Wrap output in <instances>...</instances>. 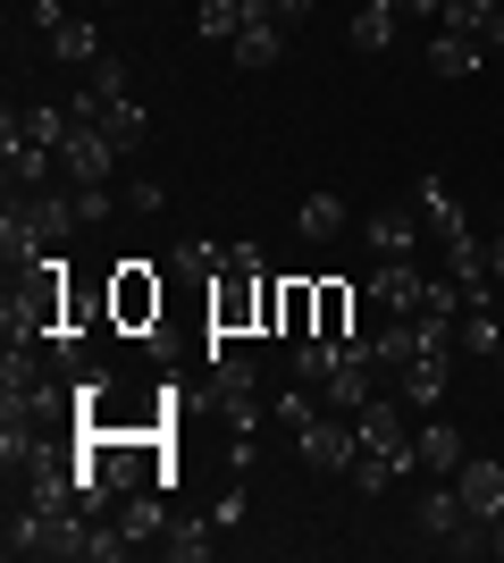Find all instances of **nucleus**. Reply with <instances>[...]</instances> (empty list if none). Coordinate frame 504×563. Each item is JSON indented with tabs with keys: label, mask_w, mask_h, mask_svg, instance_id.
Returning a JSON list of instances; mask_svg holds the SVG:
<instances>
[{
	"label": "nucleus",
	"mask_w": 504,
	"mask_h": 563,
	"mask_svg": "<svg viewBox=\"0 0 504 563\" xmlns=\"http://www.w3.org/2000/svg\"><path fill=\"white\" fill-rule=\"evenodd\" d=\"M312 336L354 345V286H345V278H320V329H312Z\"/></svg>",
	"instance_id": "22"
},
{
	"label": "nucleus",
	"mask_w": 504,
	"mask_h": 563,
	"mask_svg": "<svg viewBox=\"0 0 504 563\" xmlns=\"http://www.w3.org/2000/svg\"><path fill=\"white\" fill-rule=\"evenodd\" d=\"M59 168H68L76 186H110V168H119V143L101 135V126H76L68 152H59Z\"/></svg>",
	"instance_id": "8"
},
{
	"label": "nucleus",
	"mask_w": 504,
	"mask_h": 563,
	"mask_svg": "<svg viewBox=\"0 0 504 563\" xmlns=\"http://www.w3.org/2000/svg\"><path fill=\"white\" fill-rule=\"evenodd\" d=\"M488 269H496V286H504V235H496V244H488Z\"/></svg>",
	"instance_id": "33"
},
{
	"label": "nucleus",
	"mask_w": 504,
	"mask_h": 563,
	"mask_svg": "<svg viewBox=\"0 0 504 563\" xmlns=\"http://www.w3.org/2000/svg\"><path fill=\"white\" fill-rule=\"evenodd\" d=\"M193 34H202V43H236L244 34V0H202V9H193Z\"/></svg>",
	"instance_id": "25"
},
{
	"label": "nucleus",
	"mask_w": 504,
	"mask_h": 563,
	"mask_svg": "<svg viewBox=\"0 0 504 563\" xmlns=\"http://www.w3.org/2000/svg\"><path fill=\"white\" fill-rule=\"evenodd\" d=\"M9 202H18V211L51 235V244H68V235L85 228V219H76V194H51V186H43V194H9Z\"/></svg>",
	"instance_id": "16"
},
{
	"label": "nucleus",
	"mask_w": 504,
	"mask_h": 563,
	"mask_svg": "<svg viewBox=\"0 0 504 563\" xmlns=\"http://www.w3.org/2000/svg\"><path fill=\"white\" fill-rule=\"evenodd\" d=\"M101 135L126 152V143H144V135H152V110H144L135 93H101Z\"/></svg>",
	"instance_id": "20"
},
{
	"label": "nucleus",
	"mask_w": 504,
	"mask_h": 563,
	"mask_svg": "<svg viewBox=\"0 0 504 563\" xmlns=\"http://www.w3.org/2000/svg\"><path fill=\"white\" fill-rule=\"evenodd\" d=\"M168 269H186V278H219V244H202V235H186V244L168 253Z\"/></svg>",
	"instance_id": "28"
},
{
	"label": "nucleus",
	"mask_w": 504,
	"mask_h": 563,
	"mask_svg": "<svg viewBox=\"0 0 504 563\" xmlns=\"http://www.w3.org/2000/svg\"><path fill=\"white\" fill-rule=\"evenodd\" d=\"M294 454H303V463L312 471H354V454H361V438H354V412H320V421H303L294 429Z\"/></svg>",
	"instance_id": "2"
},
{
	"label": "nucleus",
	"mask_w": 504,
	"mask_h": 563,
	"mask_svg": "<svg viewBox=\"0 0 504 563\" xmlns=\"http://www.w3.org/2000/svg\"><path fill=\"white\" fill-rule=\"evenodd\" d=\"M480 59H488V51L471 43V34H446V25H437L429 43H421V68H429V76H446V85H455V76H471Z\"/></svg>",
	"instance_id": "15"
},
{
	"label": "nucleus",
	"mask_w": 504,
	"mask_h": 563,
	"mask_svg": "<svg viewBox=\"0 0 504 563\" xmlns=\"http://www.w3.org/2000/svg\"><path fill=\"white\" fill-rule=\"evenodd\" d=\"M462 353H471V362H496V353H504V320H496V311H462Z\"/></svg>",
	"instance_id": "24"
},
{
	"label": "nucleus",
	"mask_w": 504,
	"mask_h": 563,
	"mask_svg": "<svg viewBox=\"0 0 504 563\" xmlns=\"http://www.w3.org/2000/svg\"><path fill=\"white\" fill-rule=\"evenodd\" d=\"M119 530L135 539V555H144V547H160V539H168V505H160V488L119 496Z\"/></svg>",
	"instance_id": "12"
},
{
	"label": "nucleus",
	"mask_w": 504,
	"mask_h": 563,
	"mask_svg": "<svg viewBox=\"0 0 504 563\" xmlns=\"http://www.w3.org/2000/svg\"><path fill=\"white\" fill-rule=\"evenodd\" d=\"M51 253H59V244H51V235L9 202V211H0V261H9V269H43Z\"/></svg>",
	"instance_id": "10"
},
{
	"label": "nucleus",
	"mask_w": 504,
	"mask_h": 563,
	"mask_svg": "<svg viewBox=\"0 0 504 563\" xmlns=\"http://www.w3.org/2000/svg\"><path fill=\"white\" fill-rule=\"evenodd\" d=\"M320 329V278H278V336L303 345Z\"/></svg>",
	"instance_id": "11"
},
{
	"label": "nucleus",
	"mask_w": 504,
	"mask_h": 563,
	"mask_svg": "<svg viewBox=\"0 0 504 563\" xmlns=\"http://www.w3.org/2000/svg\"><path fill=\"white\" fill-rule=\"evenodd\" d=\"M455 496H462V514H471V521H496V514H504V463H488V454H462Z\"/></svg>",
	"instance_id": "6"
},
{
	"label": "nucleus",
	"mask_w": 504,
	"mask_h": 563,
	"mask_svg": "<svg viewBox=\"0 0 504 563\" xmlns=\"http://www.w3.org/2000/svg\"><path fill=\"white\" fill-rule=\"evenodd\" d=\"M446 378H455V353H412L404 371H395V396H404V404H437V396H446Z\"/></svg>",
	"instance_id": "13"
},
{
	"label": "nucleus",
	"mask_w": 504,
	"mask_h": 563,
	"mask_svg": "<svg viewBox=\"0 0 504 563\" xmlns=\"http://www.w3.org/2000/svg\"><path fill=\"white\" fill-rule=\"evenodd\" d=\"M404 471H412V463H395V454H370V446H361V454H354V488H361V496H379V488H395Z\"/></svg>",
	"instance_id": "27"
},
{
	"label": "nucleus",
	"mask_w": 504,
	"mask_h": 563,
	"mask_svg": "<svg viewBox=\"0 0 504 563\" xmlns=\"http://www.w3.org/2000/svg\"><path fill=\"white\" fill-rule=\"evenodd\" d=\"M160 303H168V286L152 278V261H119V269H110V329L152 336L160 329Z\"/></svg>",
	"instance_id": "1"
},
{
	"label": "nucleus",
	"mask_w": 504,
	"mask_h": 563,
	"mask_svg": "<svg viewBox=\"0 0 504 563\" xmlns=\"http://www.w3.org/2000/svg\"><path fill=\"white\" fill-rule=\"evenodd\" d=\"M51 59H59V68H93L101 59V25L93 18H59L51 25Z\"/></svg>",
	"instance_id": "19"
},
{
	"label": "nucleus",
	"mask_w": 504,
	"mask_h": 563,
	"mask_svg": "<svg viewBox=\"0 0 504 563\" xmlns=\"http://www.w3.org/2000/svg\"><path fill=\"white\" fill-rule=\"evenodd\" d=\"M395 9H387V0H354V51H387L395 43Z\"/></svg>",
	"instance_id": "23"
},
{
	"label": "nucleus",
	"mask_w": 504,
	"mask_h": 563,
	"mask_svg": "<svg viewBox=\"0 0 504 563\" xmlns=\"http://www.w3.org/2000/svg\"><path fill=\"white\" fill-rule=\"evenodd\" d=\"M412 202H421V228H429L437 244H455V235H471V219H462V202L446 194V177H421V194H412Z\"/></svg>",
	"instance_id": "17"
},
{
	"label": "nucleus",
	"mask_w": 504,
	"mask_h": 563,
	"mask_svg": "<svg viewBox=\"0 0 504 563\" xmlns=\"http://www.w3.org/2000/svg\"><path fill=\"white\" fill-rule=\"evenodd\" d=\"M119 202H126V194H110V186H76V219H85V228H101Z\"/></svg>",
	"instance_id": "29"
},
{
	"label": "nucleus",
	"mask_w": 504,
	"mask_h": 563,
	"mask_svg": "<svg viewBox=\"0 0 504 563\" xmlns=\"http://www.w3.org/2000/svg\"><path fill=\"white\" fill-rule=\"evenodd\" d=\"M361 244H370V261H412V244H421V211H412V202H387V211H370Z\"/></svg>",
	"instance_id": "5"
},
{
	"label": "nucleus",
	"mask_w": 504,
	"mask_h": 563,
	"mask_svg": "<svg viewBox=\"0 0 504 563\" xmlns=\"http://www.w3.org/2000/svg\"><path fill=\"white\" fill-rule=\"evenodd\" d=\"M354 438H361L370 454H395V463L421 471V454H412V421H404V396H370V404L354 412Z\"/></svg>",
	"instance_id": "3"
},
{
	"label": "nucleus",
	"mask_w": 504,
	"mask_h": 563,
	"mask_svg": "<svg viewBox=\"0 0 504 563\" xmlns=\"http://www.w3.org/2000/svg\"><path fill=\"white\" fill-rule=\"evenodd\" d=\"M345 194H303V211H294V228H303V244H336L345 235Z\"/></svg>",
	"instance_id": "21"
},
{
	"label": "nucleus",
	"mask_w": 504,
	"mask_h": 563,
	"mask_svg": "<svg viewBox=\"0 0 504 563\" xmlns=\"http://www.w3.org/2000/svg\"><path fill=\"white\" fill-rule=\"evenodd\" d=\"M211 530H219V521H168L160 555L168 563H202V555H211Z\"/></svg>",
	"instance_id": "26"
},
{
	"label": "nucleus",
	"mask_w": 504,
	"mask_h": 563,
	"mask_svg": "<svg viewBox=\"0 0 504 563\" xmlns=\"http://www.w3.org/2000/svg\"><path fill=\"white\" fill-rule=\"evenodd\" d=\"M496 362H504V353H496Z\"/></svg>",
	"instance_id": "35"
},
{
	"label": "nucleus",
	"mask_w": 504,
	"mask_h": 563,
	"mask_svg": "<svg viewBox=\"0 0 504 563\" xmlns=\"http://www.w3.org/2000/svg\"><path fill=\"white\" fill-rule=\"evenodd\" d=\"M412 454H421V471H462L471 446H462L455 421H421V429H412Z\"/></svg>",
	"instance_id": "18"
},
{
	"label": "nucleus",
	"mask_w": 504,
	"mask_h": 563,
	"mask_svg": "<svg viewBox=\"0 0 504 563\" xmlns=\"http://www.w3.org/2000/svg\"><path fill=\"white\" fill-rule=\"evenodd\" d=\"M370 303L387 320H412V311L429 303V278H421V261H370Z\"/></svg>",
	"instance_id": "4"
},
{
	"label": "nucleus",
	"mask_w": 504,
	"mask_h": 563,
	"mask_svg": "<svg viewBox=\"0 0 504 563\" xmlns=\"http://www.w3.org/2000/svg\"><path fill=\"white\" fill-rule=\"evenodd\" d=\"M0 126H9V135H25V143H43V152H68V135H76L68 101H34V110H9Z\"/></svg>",
	"instance_id": "9"
},
{
	"label": "nucleus",
	"mask_w": 504,
	"mask_h": 563,
	"mask_svg": "<svg viewBox=\"0 0 504 563\" xmlns=\"http://www.w3.org/2000/svg\"><path fill=\"white\" fill-rule=\"evenodd\" d=\"M303 18H312V0H278V25H287V34H294Z\"/></svg>",
	"instance_id": "32"
},
{
	"label": "nucleus",
	"mask_w": 504,
	"mask_h": 563,
	"mask_svg": "<svg viewBox=\"0 0 504 563\" xmlns=\"http://www.w3.org/2000/svg\"><path fill=\"white\" fill-rule=\"evenodd\" d=\"M85 85H93V93H126V59H119V51H101L93 68H85Z\"/></svg>",
	"instance_id": "30"
},
{
	"label": "nucleus",
	"mask_w": 504,
	"mask_h": 563,
	"mask_svg": "<svg viewBox=\"0 0 504 563\" xmlns=\"http://www.w3.org/2000/svg\"><path fill=\"white\" fill-rule=\"evenodd\" d=\"M51 168H59V152H43V143H25L0 126V177H9V194H43Z\"/></svg>",
	"instance_id": "7"
},
{
	"label": "nucleus",
	"mask_w": 504,
	"mask_h": 563,
	"mask_svg": "<svg viewBox=\"0 0 504 563\" xmlns=\"http://www.w3.org/2000/svg\"><path fill=\"white\" fill-rule=\"evenodd\" d=\"M160 202H168V194H160V177H135V186H126V211H160Z\"/></svg>",
	"instance_id": "31"
},
{
	"label": "nucleus",
	"mask_w": 504,
	"mask_h": 563,
	"mask_svg": "<svg viewBox=\"0 0 504 563\" xmlns=\"http://www.w3.org/2000/svg\"><path fill=\"white\" fill-rule=\"evenodd\" d=\"M488 547H496V555H504V514H496V521H488Z\"/></svg>",
	"instance_id": "34"
},
{
	"label": "nucleus",
	"mask_w": 504,
	"mask_h": 563,
	"mask_svg": "<svg viewBox=\"0 0 504 563\" xmlns=\"http://www.w3.org/2000/svg\"><path fill=\"white\" fill-rule=\"evenodd\" d=\"M462 521H471V514H462L455 479H446V488H421V505H412V530H421V539H437V547H446V539L462 530Z\"/></svg>",
	"instance_id": "14"
}]
</instances>
